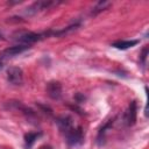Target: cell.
I'll list each match as a JSON object with an SVG mask.
<instances>
[{"instance_id":"6da1fadb","label":"cell","mask_w":149,"mask_h":149,"mask_svg":"<svg viewBox=\"0 0 149 149\" xmlns=\"http://www.w3.org/2000/svg\"><path fill=\"white\" fill-rule=\"evenodd\" d=\"M52 30H48L44 33H33V31H19L14 35V40L19 42V44H24V45H30L44 37L51 36Z\"/></svg>"},{"instance_id":"7a4b0ae2","label":"cell","mask_w":149,"mask_h":149,"mask_svg":"<svg viewBox=\"0 0 149 149\" xmlns=\"http://www.w3.org/2000/svg\"><path fill=\"white\" fill-rule=\"evenodd\" d=\"M63 135H64L66 144L70 148L80 146L84 142V130H83V128L80 126H77V127L72 126V127H70L69 129L63 132Z\"/></svg>"},{"instance_id":"3957f363","label":"cell","mask_w":149,"mask_h":149,"mask_svg":"<svg viewBox=\"0 0 149 149\" xmlns=\"http://www.w3.org/2000/svg\"><path fill=\"white\" fill-rule=\"evenodd\" d=\"M7 80L9 84L19 86L23 83V71L19 66H10L7 70Z\"/></svg>"},{"instance_id":"277c9868","label":"cell","mask_w":149,"mask_h":149,"mask_svg":"<svg viewBox=\"0 0 149 149\" xmlns=\"http://www.w3.org/2000/svg\"><path fill=\"white\" fill-rule=\"evenodd\" d=\"M28 49H29V45H24V44H16V45L9 47V48H7L0 52V59L5 61L7 58H12L14 56H17V55L24 52Z\"/></svg>"},{"instance_id":"5b68a950","label":"cell","mask_w":149,"mask_h":149,"mask_svg":"<svg viewBox=\"0 0 149 149\" xmlns=\"http://www.w3.org/2000/svg\"><path fill=\"white\" fill-rule=\"evenodd\" d=\"M58 3H61V2H58V1H36L27 8L26 14L27 15H33V14H36L37 12L43 10V9H49L50 7L57 6Z\"/></svg>"},{"instance_id":"8992f818","label":"cell","mask_w":149,"mask_h":149,"mask_svg":"<svg viewBox=\"0 0 149 149\" xmlns=\"http://www.w3.org/2000/svg\"><path fill=\"white\" fill-rule=\"evenodd\" d=\"M136 115H137V105H136V101L133 100L129 104L128 108L123 113V123L126 126H133V125H135V122H136Z\"/></svg>"},{"instance_id":"52a82bcc","label":"cell","mask_w":149,"mask_h":149,"mask_svg":"<svg viewBox=\"0 0 149 149\" xmlns=\"http://www.w3.org/2000/svg\"><path fill=\"white\" fill-rule=\"evenodd\" d=\"M45 91H47V94L52 100H59L62 97V84L59 81L51 80L47 84Z\"/></svg>"},{"instance_id":"ba28073f","label":"cell","mask_w":149,"mask_h":149,"mask_svg":"<svg viewBox=\"0 0 149 149\" xmlns=\"http://www.w3.org/2000/svg\"><path fill=\"white\" fill-rule=\"evenodd\" d=\"M139 43V40H120V41H116V42H113L112 43V47L119 49V50H126V49H129L134 45H136Z\"/></svg>"},{"instance_id":"9c48e42d","label":"cell","mask_w":149,"mask_h":149,"mask_svg":"<svg viewBox=\"0 0 149 149\" xmlns=\"http://www.w3.org/2000/svg\"><path fill=\"white\" fill-rule=\"evenodd\" d=\"M40 136H41V133H36V132L27 133L24 135V144H26V148H30Z\"/></svg>"},{"instance_id":"30bf717a","label":"cell","mask_w":149,"mask_h":149,"mask_svg":"<svg viewBox=\"0 0 149 149\" xmlns=\"http://www.w3.org/2000/svg\"><path fill=\"white\" fill-rule=\"evenodd\" d=\"M112 3L109 2V1H99L94 7H93V9H92V15H97L98 13H100V12H102V10H105V9H107L109 6H111Z\"/></svg>"},{"instance_id":"8fae6325","label":"cell","mask_w":149,"mask_h":149,"mask_svg":"<svg viewBox=\"0 0 149 149\" xmlns=\"http://www.w3.org/2000/svg\"><path fill=\"white\" fill-rule=\"evenodd\" d=\"M112 123H113V120H109L100 130H99V134H98V144H102L104 143V140H105V134H106V132H107V128H109L111 126H112Z\"/></svg>"},{"instance_id":"7c38bea8","label":"cell","mask_w":149,"mask_h":149,"mask_svg":"<svg viewBox=\"0 0 149 149\" xmlns=\"http://www.w3.org/2000/svg\"><path fill=\"white\" fill-rule=\"evenodd\" d=\"M147 55H148V48H147V47H144V48H143V50H142V54H141V62H142V64H143V65L146 64Z\"/></svg>"},{"instance_id":"4fadbf2b","label":"cell","mask_w":149,"mask_h":149,"mask_svg":"<svg viewBox=\"0 0 149 149\" xmlns=\"http://www.w3.org/2000/svg\"><path fill=\"white\" fill-rule=\"evenodd\" d=\"M38 149H51V147H50V146H42V147H40Z\"/></svg>"},{"instance_id":"5bb4252c","label":"cell","mask_w":149,"mask_h":149,"mask_svg":"<svg viewBox=\"0 0 149 149\" xmlns=\"http://www.w3.org/2000/svg\"><path fill=\"white\" fill-rule=\"evenodd\" d=\"M2 68H3V61H1V59H0V71L2 70Z\"/></svg>"},{"instance_id":"9a60e30c","label":"cell","mask_w":149,"mask_h":149,"mask_svg":"<svg viewBox=\"0 0 149 149\" xmlns=\"http://www.w3.org/2000/svg\"><path fill=\"white\" fill-rule=\"evenodd\" d=\"M3 38V34H2V31H0V40H2Z\"/></svg>"},{"instance_id":"2e32d148","label":"cell","mask_w":149,"mask_h":149,"mask_svg":"<svg viewBox=\"0 0 149 149\" xmlns=\"http://www.w3.org/2000/svg\"><path fill=\"white\" fill-rule=\"evenodd\" d=\"M5 149H10V148H5Z\"/></svg>"}]
</instances>
